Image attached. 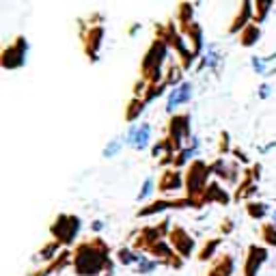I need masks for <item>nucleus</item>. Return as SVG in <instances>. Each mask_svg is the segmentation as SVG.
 Masks as SVG:
<instances>
[{
    "instance_id": "0eeeda50",
    "label": "nucleus",
    "mask_w": 276,
    "mask_h": 276,
    "mask_svg": "<svg viewBox=\"0 0 276 276\" xmlns=\"http://www.w3.org/2000/svg\"><path fill=\"white\" fill-rule=\"evenodd\" d=\"M26 52H28V43L24 37H18L11 46H7L0 54V65L4 69H19L26 61Z\"/></svg>"
},
{
    "instance_id": "aec40b11",
    "label": "nucleus",
    "mask_w": 276,
    "mask_h": 276,
    "mask_svg": "<svg viewBox=\"0 0 276 276\" xmlns=\"http://www.w3.org/2000/svg\"><path fill=\"white\" fill-rule=\"evenodd\" d=\"M145 106H147L145 97H132V99H129V104H128V108H125V121L134 123L140 117V114H143Z\"/></svg>"
},
{
    "instance_id": "1a4fd4ad",
    "label": "nucleus",
    "mask_w": 276,
    "mask_h": 276,
    "mask_svg": "<svg viewBox=\"0 0 276 276\" xmlns=\"http://www.w3.org/2000/svg\"><path fill=\"white\" fill-rule=\"evenodd\" d=\"M265 259H268V250L263 246L253 244L248 248V255H246V261H244V276H257L259 270L263 268Z\"/></svg>"
},
{
    "instance_id": "a19ab883",
    "label": "nucleus",
    "mask_w": 276,
    "mask_h": 276,
    "mask_svg": "<svg viewBox=\"0 0 276 276\" xmlns=\"http://www.w3.org/2000/svg\"><path fill=\"white\" fill-rule=\"evenodd\" d=\"M104 229V222H102V220H95V222H93V231H102Z\"/></svg>"
},
{
    "instance_id": "9b49d317",
    "label": "nucleus",
    "mask_w": 276,
    "mask_h": 276,
    "mask_svg": "<svg viewBox=\"0 0 276 276\" xmlns=\"http://www.w3.org/2000/svg\"><path fill=\"white\" fill-rule=\"evenodd\" d=\"M184 185H185V175L179 168H166L158 179V190L164 194L184 188Z\"/></svg>"
},
{
    "instance_id": "393cba45",
    "label": "nucleus",
    "mask_w": 276,
    "mask_h": 276,
    "mask_svg": "<svg viewBox=\"0 0 276 276\" xmlns=\"http://www.w3.org/2000/svg\"><path fill=\"white\" fill-rule=\"evenodd\" d=\"M270 9H272V2H270V0H257V2H255V19L253 22L261 26V24L265 22V18H268Z\"/></svg>"
},
{
    "instance_id": "a211bd4d",
    "label": "nucleus",
    "mask_w": 276,
    "mask_h": 276,
    "mask_svg": "<svg viewBox=\"0 0 276 276\" xmlns=\"http://www.w3.org/2000/svg\"><path fill=\"white\" fill-rule=\"evenodd\" d=\"M184 35L192 41V52L194 56H199L201 50H203V31H201V26L197 22L188 24V26H184Z\"/></svg>"
},
{
    "instance_id": "7ed1b4c3",
    "label": "nucleus",
    "mask_w": 276,
    "mask_h": 276,
    "mask_svg": "<svg viewBox=\"0 0 276 276\" xmlns=\"http://www.w3.org/2000/svg\"><path fill=\"white\" fill-rule=\"evenodd\" d=\"M212 168L203 162V160H194L190 168L185 170V199L194 201V205L201 207V199H203L205 190H207V177Z\"/></svg>"
},
{
    "instance_id": "ea45409f",
    "label": "nucleus",
    "mask_w": 276,
    "mask_h": 276,
    "mask_svg": "<svg viewBox=\"0 0 276 276\" xmlns=\"http://www.w3.org/2000/svg\"><path fill=\"white\" fill-rule=\"evenodd\" d=\"M233 153L238 155V160H242V162H248V158H246V153H244V151H239V149H235Z\"/></svg>"
},
{
    "instance_id": "37998d69",
    "label": "nucleus",
    "mask_w": 276,
    "mask_h": 276,
    "mask_svg": "<svg viewBox=\"0 0 276 276\" xmlns=\"http://www.w3.org/2000/svg\"><path fill=\"white\" fill-rule=\"evenodd\" d=\"M272 222H274V224H276V212H274V214H272Z\"/></svg>"
},
{
    "instance_id": "ddd939ff",
    "label": "nucleus",
    "mask_w": 276,
    "mask_h": 276,
    "mask_svg": "<svg viewBox=\"0 0 276 276\" xmlns=\"http://www.w3.org/2000/svg\"><path fill=\"white\" fill-rule=\"evenodd\" d=\"M192 93H194V87L192 82H182L179 87H175L173 91L168 93V102H166V112L170 114L177 106L182 104H188L192 99Z\"/></svg>"
},
{
    "instance_id": "72a5a7b5",
    "label": "nucleus",
    "mask_w": 276,
    "mask_h": 276,
    "mask_svg": "<svg viewBox=\"0 0 276 276\" xmlns=\"http://www.w3.org/2000/svg\"><path fill=\"white\" fill-rule=\"evenodd\" d=\"M153 179L151 177H147L145 179V184H143V188H140V192H138V201H145L147 197H151L153 194Z\"/></svg>"
},
{
    "instance_id": "423d86ee",
    "label": "nucleus",
    "mask_w": 276,
    "mask_h": 276,
    "mask_svg": "<svg viewBox=\"0 0 276 276\" xmlns=\"http://www.w3.org/2000/svg\"><path fill=\"white\" fill-rule=\"evenodd\" d=\"M188 136H190V114H173V119L168 121L166 138L175 153L182 151V145Z\"/></svg>"
},
{
    "instance_id": "e433bc0d",
    "label": "nucleus",
    "mask_w": 276,
    "mask_h": 276,
    "mask_svg": "<svg viewBox=\"0 0 276 276\" xmlns=\"http://www.w3.org/2000/svg\"><path fill=\"white\" fill-rule=\"evenodd\" d=\"M229 149V134L222 132L220 134V151H227Z\"/></svg>"
},
{
    "instance_id": "a878e982",
    "label": "nucleus",
    "mask_w": 276,
    "mask_h": 276,
    "mask_svg": "<svg viewBox=\"0 0 276 276\" xmlns=\"http://www.w3.org/2000/svg\"><path fill=\"white\" fill-rule=\"evenodd\" d=\"M194 7L190 2H182L177 7V19L182 22V26H188V24H192L194 22Z\"/></svg>"
},
{
    "instance_id": "412c9836",
    "label": "nucleus",
    "mask_w": 276,
    "mask_h": 276,
    "mask_svg": "<svg viewBox=\"0 0 276 276\" xmlns=\"http://www.w3.org/2000/svg\"><path fill=\"white\" fill-rule=\"evenodd\" d=\"M197 153H199V138H197V136H192V145H190V147H185V149H182V151L175 155L173 166H175V168L184 166V164H185V162H190V160H192Z\"/></svg>"
},
{
    "instance_id": "4c0bfd02",
    "label": "nucleus",
    "mask_w": 276,
    "mask_h": 276,
    "mask_svg": "<svg viewBox=\"0 0 276 276\" xmlns=\"http://www.w3.org/2000/svg\"><path fill=\"white\" fill-rule=\"evenodd\" d=\"M220 229H222V233H231V231H233V220L227 218V220L222 222V227H220Z\"/></svg>"
},
{
    "instance_id": "6ab92c4d",
    "label": "nucleus",
    "mask_w": 276,
    "mask_h": 276,
    "mask_svg": "<svg viewBox=\"0 0 276 276\" xmlns=\"http://www.w3.org/2000/svg\"><path fill=\"white\" fill-rule=\"evenodd\" d=\"M209 168H212V173H216L220 179H227V182H238V168H235V166H229V164L224 162L222 158L216 160V162H214Z\"/></svg>"
},
{
    "instance_id": "39448f33",
    "label": "nucleus",
    "mask_w": 276,
    "mask_h": 276,
    "mask_svg": "<svg viewBox=\"0 0 276 276\" xmlns=\"http://www.w3.org/2000/svg\"><path fill=\"white\" fill-rule=\"evenodd\" d=\"M80 218L74 214H58L56 220L52 222V227H50V233L54 235V239L56 242H61L63 246L65 244H72L74 239L78 238L80 233Z\"/></svg>"
},
{
    "instance_id": "473e14b6",
    "label": "nucleus",
    "mask_w": 276,
    "mask_h": 276,
    "mask_svg": "<svg viewBox=\"0 0 276 276\" xmlns=\"http://www.w3.org/2000/svg\"><path fill=\"white\" fill-rule=\"evenodd\" d=\"M164 91H166V82H162V84H158V87H149L147 89V95H145V102H151V99H155V97H160Z\"/></svg>"
},
{
    "instance_id": "79ce46f5",
    "label": "nucleus",
    "mask_w": 276,
    "mask_h": 276,
    "mask_svg": "<svg viewBox=\"0 0 276 276\" xmlns=\"http://www.w3.org/2000/svg\"><path fill=\"white\" fill-rule=\"evenodd\" d=\"M274 147H276V140H274V143H270V145H268V147H265V149H263V151H270V149H274Z\"/></svg>"
},
{
    "instance_id": "58836bf2",
    "label": "nucleus",
    "mask_w": 276,
    "mask_h": 276,
    "mask_svg": "<svg viewBox=\"0 0 276 276\" xmlns=\"http://www.w3.org/2000/svg\"><path fill=\"white\" fill-rule=\"evenodd\" d=\"M270 95V84H261V89H259V97L261 99H265Z\"/></svg>"
},
{
    "instance_id": "b1692460",
    "label": "nucleus",
    "mask_w": 276,
    "mask_h": 276,
    "mask_svg": "<svg viewBox=\"0 0 276 276\" xmlns=\"http://www.w3.org/2000/svg\"><path fill=\"white\" fill-rule=\"evenodd\" d=\"M117 259L121 261L123 265H132V263H138L140 265L145 261L143 255H136L134 250H129V248H119L117 250Z\"/></svg>"
},
{
    "instance_id": "2eb2a0df",
    "label": "nucleus",
    "mask_w": 276,
    "mask_h": 276,
    "mask_svg": "<svg viewBox=\"0 0 276 276\" xmlns=\"http://www.w3.org/2000/svg\"><path fill=\"white\" fill-rule=\"evenodd\" d=\"M104 26H93L91 31L87 33V37H84V52L89 54V58L91 61H97V52H99V46H102L104 41Z\"/></svg>"
},
{
    "instance_id": "2f4dec72",
    "label": "nucleus",
    "mask_w": 276,
    "mask_h": 276,
    "mask_svg": "<svg viewBox=\"0 0 276 276\" xmlns=\"http://www.w3.org/2000/svg\"><path fill=\"white\" fill-rule=\"evenodd\" d=\"M123 143H125V140H121V138H112L106 147H104L102 155H104V158H114V155H119V153H121V149H123Z\"/></svg>"
},
{
    "instance_id": "5701e85b",
    "label": "nucleus",
    "mask_w": 276,
    "mask_h": 276,
    "mask_svg": "<svg viewBox=\"0 0 276 276\" xmlns=\"http://www.w3.org/2000/svg\"><path fill=\"white\" fill-rule=\"evenodd\" d=\"M218 63H220V52L216 50L214 43H209V46H207V52H205L203 61H201V65H199V69H205V67L214 69V67H218Z\"/></svg>"
},
{
    "instance_id": "f257e3e1",
    "label": "nucleus",
    "mask_w": 276,
    "mask_h": 276,
    "mask_svg": "<svg viewBox=\"0 0 276 276\" xmlns=\"http://www.w3.org/2000/svg\"><path fill=\"white\" fill-rule=\"evenodd\" d=\"M74 272L78 276H99L102 272L112 274V263L108 257V246L102 239H91V242H82L74 250Z\"/></svg>"
},
{
    "instance_id": "c85d7f7f",
    "label": "nucleus",
    "mask_w": 276,
    "mask_h": 276,
    "mask_svg": "<svg viewBox=\"0 0 276 276\" xmlns=\"http://www.w3.org/2000/svg\"><path fill=\"white\" fill-rule=\"evenodd\" d=\"M246 214L253 220H263L268 216V205L265 203H248L246 205Z\"/></svg>"
},
{
    "instance_id": "bb28decb",
    "label": "nucleus",
    "mask_w": 276,
    "mask_h": 276,
    "mask_svg": "<svg viewBox=\"0 0 276 276\" xmlns=\"http://www.w3.org/2000/svg\"><path fill=\"white\" fill-rule=\"evenodd\" d=\"M61 242H48L46 246H43L41 250H39V259L41 261H46V263H50V261H54V257H56V253H58V248H61Z\"/></svg>"
},
{
    "instance_id": "6e6552de",
    "label": "nucleus",
    "mask_w": 276,
    "mask_h": 276,
    "mask_svg": "<svg viewBox=\"0 0 276 276\" xmlns=\"http://www.w3.org/2000/svg\"><path fill=\"white\" fill-rule=\"evenodd\" d=\"M168 244L173 246V250L182 259H188L190 255L194 253V239H192V235H190L185 229H182V227H173V229H170Z\"/></svg>"
},
{
    "instance_id": "dca6fc26",
    "label": "nucleus",
    "mask_w": 276,
    "mask_h": 276,
    "mask_svg": "<svg viewBox=\"0 0 276 276\" xmlns=\"http://www.w3.org/2000/svg\"><path fill=\"white\" fill-rule=\"evenodd\" d=\"M233 270H235L233 257H231V255H222V257H218L212 263L207 276H233Z\"/></svg>"
},
{
    "instance_id": "f704fd0d",
    "label": "nucleus",
    "mask_w": 276,
    "mask_h": 276,
    "mask_svg": "<svg viewBox=\"0 0 276 276\" xmlns=\"http://www.w3.org/2000/svg\"><path fill=\"white\" fill-rule=\"evenodd\" d=\"M158 265H160V261H158V259H151V261L145 259L143 263L138 265V274H149V272H153V270L158 268Z\"/></svg>"
},
{
    "instance_id": "4be33fe9",
    "label": "nucleus",
    "mask_w": 276,
    "mask_h": 276,
    "mask_svg": "<svg viewBox=\"0 0 276 276\" xmlns=\"http://www.w3.org/2000/svg\"><path fill=\"white\" fill-rule=\"evenodd\" d=\"M259 39H261V26L259 24H250V26H246L242 31V35H239V43H242L244 48H253Z\"/></svg>"
},
{
    "instance_id": "c756f323",
    "label": "nucleus",
    "mask_w": 276,
    "mask_h": 276,
    "mask_svg": "<svg viewBox=\"0 0 276 276\" xmlns=\"http://www.w3.org/2000/svg\"><path fill=\"white\" fill-rule=\"evenodd\" d=\"M259 235H261V242H265L268 246H276V224H261L259 229Z\"/></svg>"
},
{
    "instance_id": "c9c22d12",
    "label": "nucleus",
    "mask_w": 276,
    "mask_h": 276,
    "mask_svg": "<svg viewBox=\"0 0 276 276\" xmlns=\"http://www.w3.org/2000/svg\"><path fill=\"white\" fill-rule=\"evenodd\" d=\"M250 63H253V67H255V72H257V74H268V69H265V61H263V58L253 56V58H250Z\"/></svg>"
},
{
    "instance_id": "f8f14e48",
    "label": "nucleus",
    "mask_w": 276,
    "mask_h": 276,
    "mask_svg": "<svg viewBox=\"0 0 276 276\" xmlns=\"http://www.w3.org/2000/svg\"><path fill=\"white\" fill-rule=\"evenodd\" d=\"M168 207H177V209H184V207H197L194 205V201L190 199H175V201H155V203H149L147 207L138 209V216L140 218H145V216H153L158 212H164V209Z\"/></svg>"
},
{
    "instance_id": "f03ea898",
    "label": "nucleus",
    "mask_w": 276,
    "mask_h": 276,
    "mask_svg": "<svg viewBox=\"0 0 276 276\" xmlns=\"http://www.w3.org/2000/svg\"><path fill=\"white\" fill-rule=\"evenodd\" d=\"M168 56V43L164 41L162 37H155L151 43H149V50L145 52V58L140 63V74H143V80H147L149 87H158V84L164 82V69L162 65Z\"/></svg>"
},
{
    "instance_id": "cd10ccee",
    "label": "nucleus",
    "mask_w": 276,
    "mask_h": 276,
    "mask_svg": "<svg viewBox=\"0 0 276 276\" xmlns=\"http://www.w3.org/2000/svg\"><path fill=\"white\" fill-rule=\"evenodd\" d=\"M182 72H184L182 65H173V67H168L166 69V76H164L166 87H168V84H173V89L179 87V84H182Z\"/></svg>"
},
{
    "instance_id": "4468645a",
    "label": "nucleus",
    "mask_w": 276,
    "mask_h": 276,
    "mask_svg": "<svg viewBox=\"0 0 276 276\" xmlns=\"http://www.w3.org/2000/svg\"><path fill=\"white\" fill-rule=\"evenodd\" d=\"M253 9H255V4H253V2H248V0H244L242 7H239V11L235 13L233 22H231V26H229V33H231V35L242 33L246 26H250V19H255Z\"/></svg>"
},
{
    "instance_id": "20e7f679",
    "label": "nucleus",
    "mask_w": 276,
    "mask_h": 276,
    "mask_svg": "<svg viewBox=\"0 0 276 276\" xmlns=\"http://www.w3.org/2000/svg\"><path fill=\"white\" fill-rule=\"evenodd\" d=\"M158 37H162L164 41L168 43V48L173 46L175 50H177V54L182 56V67H184V69H190V67H192V63L197 61V56H194L192 50L185 46V41H184L185 35L179 33L177 26H175L173 22H166L164 26H158Z\"/></svg>"
},
{
    "instance_id": "9d476101",
    "label": "nucleus",
    "mask_w": 276,
    "mask_h": 276,
    "mask_svg": "<svg viewBox=\"0 0 276 276\" xmlns=\"http://www.w3.org/2000/svg\"><path fill=\"white\" fill-rule=\"evenodd\" d=\"M149 140H151V125L149 123L132 125V128L128 129V136H125V143L132 145V147L138 149V151H143V149L147 147Z\"/></svg>"
},
{
    "instance_id": "f3484780",
    "label": "nucleus",
    "mask_w": 276,
    "mask_h": 276,
    "mask_svg": "<svg viewBox=\"0 0 276 276\" xmlns=\"http://www.w3.org/2000/svg\"><path fill=\"white\" fill-rule=\"evenodd\" d=\"M220 203V205H227L229 203V194L224 192L222 188H220L218 184H209L207 185V190H205V194H203V199H201V207H203L205 203Z\"/></svg>"
},
{
    "instance_id": "7c9ffc66",
    "label": "nucleus",
    "mask_w": 276,
    "mask_h": 276,
    "mask_svg": "<svg viewBox=\"0 0 276 276\" xmlns=\"http://www.w3.org/2000/svg\"><path fill=\"white\" fill-rule=\"evenodd\" d=\"M218 246H220V239L216 238V239H209L207 244L201 248V253H199V259L201 261H212L214 259V255H216V250H218Z\"/></svg>"
}]
</instances>
